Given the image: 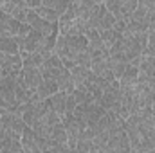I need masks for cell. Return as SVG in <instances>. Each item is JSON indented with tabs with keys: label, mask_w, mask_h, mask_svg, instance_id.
I'll return each instance as SVG.
<instances>
[{
	"label": "cell",
	"mask_w": 155,
	"mask_h": 153,
	"mask_svg": "<svg viewBox=\"0 0 155 153\" xmlns=\"http://www.w3.org/2000/svg\"><path fill=\"white\" fill-rule=\"evenodd\" d=\"M137 74H139V69L128 63L126 70L123 72V76L119 77L117 81H119V85H121V86H134V85H135V81H137Z\"/></svg>",
	"instance_id": "6"
},
{
	"label": "cell",
	"mask_w": 155,
	"mask_h": 153,
	"mask_svg": "<svg viewBox=\"0 0 155 153\" xmlns=\"http://www.w3.org/2000/svg\"><path fill=\"white\" fill-rule=\"evenodd\" d=\"M49 103H51L52 110H56L58 114L63 117V115H65V110H67V92L58 90L56 94H52V96L49 97Z\"/></svg>",
	"instance_id": "4"
},
{
	"label": "cell",
	"mask_w": 155,
	"mask_h": 153,
	"mask_svg": "<svg viewBox=\"0 0 155 153\" xmlns=\"http://www.w3.org/2000/svg\"><path fill=\"white\" fill-rule=\"evenodd\" d=\"M107 151H132L130 148V139L124 128H117L110 133L108 137V144H107Z\"/></svg>",
	"instance_id": "1"
},
{
	"label": "cell",
	"mask_w": 155,
	"mask_h": 153,
	"mask_svg": "<svg viewBox=\"0 0 155 153\" xmlns=\"http://www.w3.org/2000/svg\"><path fill=\"white\" fill-rule=\"evenodd\" d=\"M22 76H24V83L31 90H36L38 85L43 81L41 70H40L38 67H22Z\"/></svg>",
	"instance_id": "3"
},
{
	"label": "cell",
	"mask_w": 155,
	"mask_h": 153,
	"mask_svg": "<svg viewBox=\"0 0 155 153\" xmlns=\"http://www.w3.org/2000/svg\"><path fill=\"white\" fill-rule=\"evenodd\" d=\"M49 139H52V141H56V142H60V144H65V142H67L69 135H67V130H65L63 122H56V124L51 128V137H49Z\"/></svg>",
	"instance_id": "8"
},
{
	"label": "cell",
	"mask_w": 155,
	"mask_h": 153,
	"mask_svg": "<svg viewBox=\"0 0 155 153\" xmlns=\"http://www.w3.org/2000/svg\"><path fill=\"white\" fill-rule=\"evenodd\" d=\"M139 72L144 74L146 77H155V58L143 54V60L139 63Z\"/></svg>",
	"instance_id": "7"
},
{
	"label": "cell",
	"mask_w": 155,
	"mask_h": 153,
	"mask_svg": "<svg viewBox=\"0 0 155 153\" xmlns=\"http://www.w3.org/2000/svg\"><path fill=\"white\" fill-rule=\"evenodd\" d=\"M105 7L116 16V20H126L124 18V11H123V4L119 0H105ZM128 22V20H126Z\"/></svg>",
	"instance_id": "11"
},
{
	"label": "cell",
	"mask_w": 155,
	"mask_h": 153,
	"mask_svg": "<svg viewBox=\"0 0 155 153\" xmlns=\"http://www.w3.org/2000/svg\"><path fill=\"white\" fill-rule=\"evenodd\" d=\"M25 5L29 7V9H36L41 5V0H25Z\"/></svg>",
	"instance_id": "17"
},
{
	"label": "cell",
	"mask_w": 155,
	"mask_h": 153,
	"mask_svg": "<svg viewBox=\"0 0 155 153\" xmlns=\"http://www.w3.org/2000/svg\"><path fill=\"white\" fill-rule=\"evenodd\" d=\"M35 11L38 13L41 18H45V20H49V22H58L60 16H61L56 9H52V7H49V5H40V7H36Z\"/></svg>",
	"instance_id": "12"
},
{
	"label": "cell",
	"mask_w": 155,
	"mask_h": 153,
	"mask_svg": "<svg viewBox=\"0 0 155 153\" xmlns=\"http://www.w3.org/2000/svg\"><path fill=\"white\" fill-rule=\"evenodd\" d=\"M0 77H2V65H0Z\"/></svg>",
	"instance_id": "19"
},
{
	"label": "cell",
	"mask_w": 155,
	"mask_h": 153,
	"mask_svg": "<svg viewBox=\"0 0 155 153\" xmlns=\"http://www.w3.org/2000/svg\"><path fill=\"white\" fill-rule=\"evenodd\" d=\"M76 150L78 151H97V148H96L92 139H78Z\"/></svg>",
	"instance_id": "14"
},
{
	"label": "cell",
	"mask_w": 155,
	"mask_h": 153,
	"mask_svg": "<svg viewBox=\"0 0 155 153\" xmlns=\"http://www.w3.org/2000/svg\"><path fill=\"white\" fill-rule=\"evenodd\" d=\"M20 141H22L24 151H27V153L41 151V139L38 137V133H36L31 126H27V124H25V128H24V132H22Z\"/></svg>",
	"instance_id": "2"
},
{
	"label": "cell",
	"mask_w": 155,
	"mask_h": 153,
	"mask_svg": "<svg viewBox=\"0 0 155 153\" xmlns=\"http://www.w3.org/2000/svg\"><path fill=\"white\" fill-rule=\"evenodd\" d=\"M74 0H41V5H49L52 9H56L60 15H63V11L72 4Z\"/></svg>",
	"instance_id": "13"
},
{
	"label": "cell",
	"mask_w": 155,
	"mask_h": 153,
	"mask_svg": "<svg viewBox=\"0 0 155 153\" xmlns=\"http://www.w3.org/2000/svg\"><path fill=\"white\" fill-rule=\"evenodd\" d=\"M2 5H4V0H0V9H2Z\"/></svg>",
	"instance_id": "18"
},
{
	"label": "cell",
	"mask_w": 155,
	"mask_h": 153,
	"mask_svg": "<svg viewBox=\"0 0 155 153\" xmlns=\"http://www.w3.org/2000/svg\"><path fill=\"white\" fill-rule=\"evenodd\" d=\"M0 52H7V54H18L20 52L15 36H4V38H0Z\"/></svg>",
	"instance_id": "9"
},
{
	"label": "cell",
	"mask_w": 155,
	"mask_h": 153,
	"mask_svg": "<svg viewBox=\"0 0 155 153\" xmlns=\"http://www.w3.org/2000/svg\"><path fill=\"white\" fill-rule=\"evenodd\" d=\"M74 63H76V65H79V67H85V69H90V63H92V58H90V52H88V49L78 54V56H76V60H74Z\"/></svg>",
	"instance_id": "15"
},
{
	"label": "cell",
	"mask_w": 155,
	"mask_h": 153,
	"mask_svg": "<svg viewBox=\"0 0 155 153\" xmlns=\"http://www.w3.org/2000/svg\"><path fill=\"white\" fill-rule=\"evenodd\" d=\"M76 97H74V94H67V110H65V114L67 112H74V108H76Z\"/></svg>",
	"instance_id": "16"
},
{
	"label": "cell",
	"mask_w": 155,
	"mask_h": 153,
	"mask_svg": "<svg viewBox=\"0 0 155 153\" xmlns=\"http://www.w3.org/2000/svg\"><path fill=\"white\" fill-rule=\"evenodd\" d=\"M121 34L123 33H119V31H116L114 27L112 29H103V31H99V36H101V40H103V43L110 49L114 43H116L117 40L121 38Z\"/></svg>",
	"instance_id": "10"
},
{
	"label": "cell",
	"mask_w": 155,
	"mask_h": 153,
	"mask_svg": "<svg viewBox=\"0 0 155 153\" xmlns=\"http://www.w3.org/2000/svg\"><path fill=\"white\" fill-rule=\"evenodd\" d=\"M58 90H60V88H58V83H56L54 79H43L35 92L38 94L41 99H47V97H51L52 94H56Z\"/></svg>",
	"instance_id": "5"
}]
</instances>
